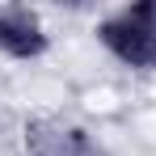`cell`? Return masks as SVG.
<instances>
[{
  "mask_svg": "<svg viewBox=\"0 0 156 156\" xmlns=\"http://www.w3.org/2000/svg\"><path fill=\"white\" fill-rule=\"evenodd\" d=\"M97 38L131 68H156V4L122 9L118 17L97 26Z\"/></svg>",
  "mask_w": 156,
  "mask_h": 156,
  "instance_id": "1",
  "label": "cell"
},
{
  "mask_svg": "<svg viewBox=\"0 0 156 156\" xmlns=\"http://www.w3.org/2000/svg\"><path fill=\"white\" fill-rule=\"evenodd\" d=\"M0 51L13 59H34L47 51V30L38 21V13H30L26 4L0 9Z\"/></svg>",
  "mask_w": 156,
  "mask_h": 156,
  "instance_id": "2",
  "label": "cell"
},
{
  "mask_svg": "<svg viewBox=\"0 0 156 156\" xmlns=\"http://www.w3.org/2000/svg\"><path fill=\"white\" fill-rule=\"evenodd\" d=\"M30 156H101V148L80 127H59V122H34L26 131Z\"/></svg>",
  "mask_w": 156,
  "mask_h": 156,
  "instance_id": "3",
  "label": "cell"
}]
</instances>
